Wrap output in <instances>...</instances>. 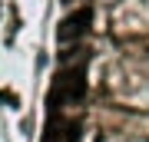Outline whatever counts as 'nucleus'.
<instances>
[{
  "label": "nucleus",
  "instance_id": "f03ea898",
  "mask_svg": "<svg viewBox=\"0 0 149 142\" xmlns=\"http://www.w3.org/2000/svg\"><path fill=\"white\" fill-rule=\"evenodd\" d=\"M90 20H93V10H90V7H76L73 13H66L63 20H60V26H56V40H60V43H76L80 37H86Z\"/></svg>",
  "mask_w": 149,
  "mask_h": 142
},
{
  "label": "nucleus",
  "instance_id": "f257e3e1",
  "mask_svg": "<svg viewBox=\"0 0 149 142\" xmlns=\"http://www.w3.org/2000/svg\"><path fill=\"white\" fill-rule=\"evenodd\" d=\"M83 96H86V60L60 69L53 89H50V106H56V99L60 103H80Z\"/></svg>",
  "mask_w": 149,
  "mask_h": 142
},
{
  "label": "nucleus",
  "instance_id": "7ed1b4c3",
  "mask_svg": "<svg viewBox=\"0 0 149 142\" xmlns=\"http://www.w3.org/2000/svg\"><path fill=\"white\" fill-rule=\"evenodd\" d=\"M0 99L10 103V106H17V96H13V93H7V89H0Z\"/></svg>",
  "mask_w": 149,
  "mask_h": 142
}]
</instances>
